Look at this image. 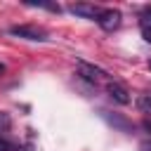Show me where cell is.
Returning a JSON list of instances; mask_svg holds the SVG:
<instances>
[{
	"label": "cell",
	"mask_w": 151,
	"mask_h": 151,
	"mask_svg": "<svg viewBox=\"0 0 151 151\" xmlns=\"http://www.w3.org/2000/svg\"><path fill=\"white\" fill-rule=\"evenodd\" d=\"M9 33H12V35H19V38H26V40H38V42H45V40H47V33H45L42 28L28 26V24H24V26H12Z\"/></svg>",
	"instance_id": "6da1fadb"
},
{
	"label": "cell",
	"mask_w": 151,
	"mask_h": 151,
	"mask_svg": "<svg viewBox=\"0 0 151 151\" xmlns=\"http://www.w3.org/2000/svg\"><path fill=\"white\" fill-rule=\"evenodd\" d=\"M68 12L76 14V17H80V19H94V21H97L104 9L97 7V5H87V2H76V5L68 7Z\"/></svg>",
	"instance_id": "7a4b0ae2"
},
{
	"label": "cell",
	"mask_w": 151,
	"mask_h": 151,
	"mask_svg": "<svg viewBox=\"0 0 151 151\" xmlns=\"http://www.w3.org/2000/svg\"><path fill=\"white\" fill-rule=\"evenodd\" d=\"M106 94L116 101V104H130V92H127V87L125 85H120L118 80H109L106 83Z\"/></svg>",
	"instance_id": "3957f363"
},
{
	"label": "cell",
	"mask_w": 151,
	"mask_h": 151,
	"mask_svg": "<svg viewBox=\"0 0 151 151\" xmlns=\"http://www.w3.org/2000/svg\"><path fill=\"white\" fill-rule=\"evenodd\" d=\"M120 19H123V14H120L118 9H104V12L99 14L97 24H99L104 31H116V28L120 26Z\"/></svg>",
	"instance_id": "277c9868"
},
{
	"label": "cell",
	"mask_w": 151,
	"mask_h": 151,
	"mask_svg": "<svg viewBox=\"0 0 151 151\" xmlns=\"http://www.w3.org/2000/svg\"><path fill=\"white\" fill-rule=\"evenodd\" d=\"M101 116H104V118H106V120H109V123H111V125H113L116 130H120V132H132V130H134V125H132V123H130L127 118H123L120 113L101 111Z\"/></svg>",
	"instance_id": "5b68a950"
},
{
	"label": "cell",
	"mask_w": 151,
	"mask_h": 151,
	"mask_svg": "<svg viewBox=\"0 0 151 151\" xmlns=\"http://www.w3.org/2000/svg\"><path fill=\"white\" fill-rule=\"evenodd\" d=\"M134 104H137V109H139L142 113H146V116H151V94H139Z\"/></svg>",
	"instance_id": "8992f818"
},
{
	"label": "cell",
	"mask_w": 151,
	"mask_h": 151,
	"mask_svg": "<svg viewBox=\"0 0 151 151\" xmlns=\"http://www.w3.org/2000/svg\"><path fill=\"white\" fill-rule=\"evenodd\" d=\"M26 5H31V7H42V9H50V12H61V7L59 5H54V2H45V0H26Z\"/></svg>",
	"instance_id": "52a82bcc"
},
{
	"label": "cell",
	"mask_w": 151,
	"mask_h": 151,
	"mask_svg": "<svg viewBox=\"0 0 151 151\" xmlns=\"http://www.w3.org/2000/svg\"><path fill=\"white\" fill-rule=\"evenodd\" d=\"M139 21H142V26H146V28H151V5L142 9V14H139Z\"/></svg>",
	"instance_id": "ba28073f"
},
{
	"label": "cell",
	"mask_w": 151,
	"mask_h": 151,
	"mask_svg": "<svg viewBox=\"0 0 151 151\" xmlns=\"http://www.w3.org/2000/svg\"><path fill=\"white\" fill-rule=\"evenodd\" d=\"M0 151H17V146L9 142V139H5V137H0Z\"/></svg>",
	"instance_id": "9c48e42d"
},
{
	"label": "cell",
	"mask_w": 151,
	"mask_h": 151,
	"mask_svg": "<svg viewBox=\"0 0 151 151\" xmlns=\"http://www.w3.org/2000/svg\"><path fill=\"white\" fill-rule=\"evenodd\" d=\"M9 123H12V120H9V116H7L5 111H0V130H7V127H9Z\"/></svg>",
	"instance_id": "30bf717a"
},
{
	"label": "cell",
	"mask_w": 151,
	"mask_h": 151,
	"mask_svg": "<svg viewBox=\"0 0 151 151\" xmlns=\"http://www.w3.org/2000/svg\"><path fill=\"white\" fill-rule=\"evenodd\" d=\"M139 151H151V139H144V142H139Z\"/></svg>",
	"instance_id": "8fae6325"
},
{
	"label": "cell",
	"mask_w": 151,
	"mask_h": 151,
	"mask_svg": "<svg viewBox=\"0 0 151 151\" xmlns=\"http://www.w3.org/2000/svg\"><path fill=\"white\" fill-rule=\"evenodd\" d=\"M142 127H144V130H146V132H149V134H151V118H146V120H144V123H142Z\"/></svg>",
	"instance_id": "7c38bea8"
},
{
	"label": "cell",
	"mask_w": 151,
	"mask_h": 151,
	"mask_svg": "<svg viewBox=\"0 0 151 151\" xmlns=\"http://www.w3.org/2000/svg\"><path fill=\"white\" fill-rule=\"evenodd\" d=\"M149 68H151V61H149Z\"/></svg>",
	"instance_id": "4fadbf2b"
}]
</instances>
